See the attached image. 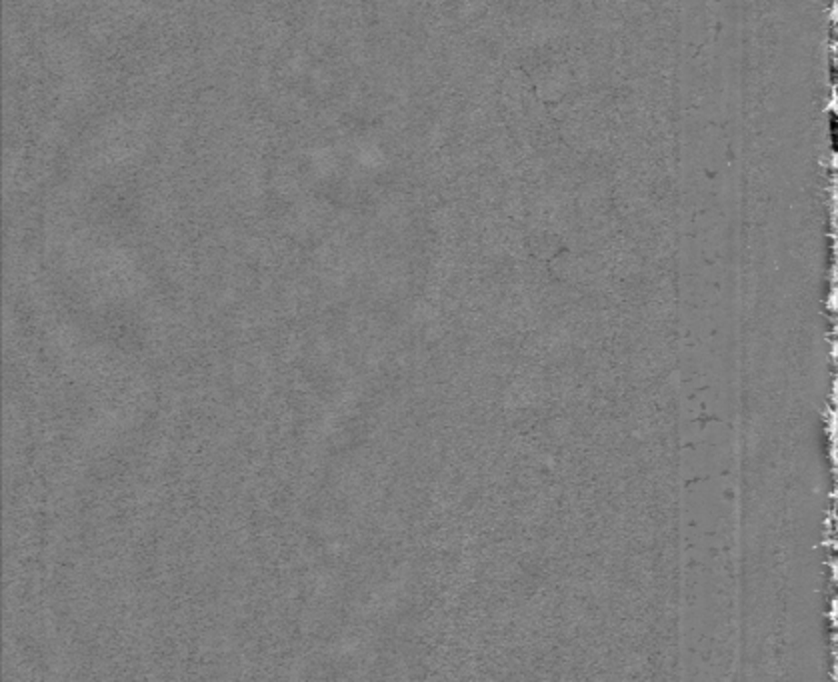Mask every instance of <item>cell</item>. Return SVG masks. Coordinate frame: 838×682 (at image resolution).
I'll return each mask as SVG.
<instances>
[]
</instances>
